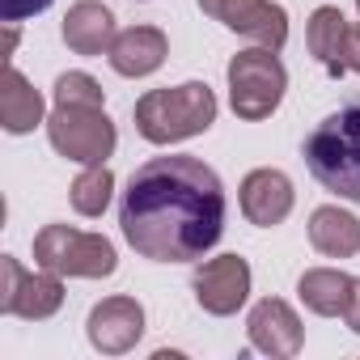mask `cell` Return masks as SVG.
Returning a JSON list of instances; mask_svg holds the SVG:
<instances>
[{
  "label": "cell",
  "instance_id": "cell-1",
  "mask_svg": "<svg viewBox=\"0 0 360 360\" xmlns=\"http://www.w3.org/2000/svg\"><path fill=\"white\" fill-rule=\"evenodd\" d=\"M127 246L153 263H191L225 233V187L200 157L144 161L119 204Z\"/></svg>",
  "mask_w": 360,
  "mask_h": 360
},
{
  "label": "cell",
  "instance_id": "cell-2",
  "mask_svg": "<svg viewBox=\"0 0 360 360\" xmlns=\"http://www.w3.org/2000/svg\"><path fill=\"white\" fill-rule=\"evenodd\" d=\"M305 165L330 195L360 204V102L326 115L309 131Z\"/></svg>",
  "mask_w": 360,
  "mask_h": 360
},
{
  "label": "cell",
  "instance_id": "cell-3",
  "mask_svg": "<svg viewBox=\"0 0 360 360\" xmlns=\"http://www.w3.org/2000/svg\"><path fill=\"white\" fill-rule=\"evenodd\" d=\"M131 115H136V131L148 144H178L217 123V94L204 81H187L174 89H148Z\"/></svg>",
  "mask_w": 360,
  "mask_h": 360
},
{
  "label": "cell",
  "instance_id": "cell-4",
  "mask_svg": "<svg viewBox=\"0 0 360 360\" xmlns=\"http://www.w3.org/2000/svg\"><path fill=\"white\" fill-rule=\"evenodd\" d=\"M284 89H288V72L271 47H250L229 60V102L238 119L259 123L276 115V106L284 102Z\"/></svg>",
  "mask_w": 360,
  "mask_h": 360
},
{
  "label": "cell",
  "instance_id": "cell-5",
  "mask_svg": "<svg viewBox=\"0 0 360 360\" xmlns=\"http://www.w3.org/2000/svg\"><path fill=\"white\" fill-rule=\"evenodd\" d=\"M34 263L77 280H102L119 267L115 246L102 233H81L72 225H43L34 238Z\"/></svg>",
  "mask_w": 360,
  "mask_h": 360
},
{
  "label": "cell",
  "instance_id": "cell-6",
  "mask_svg": "<svg viewBox=\"0 0 360 360\" xmlns=\"http://www.w3.org/2000/svg\"><path fill=\"white\" fill-rule=\"evenodd\" d=\"M47 140L60 157L81 161V165H102L115 153V123L106 119L102 106H56L47 119Z\"/></svg>",
  "mask_w": 360,
  "mask_h": 360
},
{
  "label": "cell",
  "instance_id": "cell-7",
  "mask_svg": "<svg viewBox=\"0 0 360 360\" xmlns=\"http://www.w3.org/2000/svg\"><path fill=\"white\" fill-rule=\"evenodd\" d=\"M0 276H5V284H0V314L43 322V318H51L64 305V284L47 267L43 271H26L13 255H5L0 259Z\"/></svg>",
  "mask_w": 360,
  "mask_h": 360
},
{
  "label": "cell",
  "instance_id": "cell-8",
  "mask_svg": "<svg viewBox=\"0 0 360 360\" xmlns=\"http://www.w3.org/2000/svg\"><path fill=\"white\" fill-rule=\"evenodd\" d=\"M200 9L225 22L233 34H246L255 47L280 51L288 43V13L276 0H200Z\"/></svg>",
  "mask_w": 360,
  "mask_h": 360
},
{
  "label": "cell",
  "instance_id": "cell-9",
  "mask_svg": "<svg viewBox=\"0 0 360 360\" xmlns=\"http://www.w3.org/2000/svg\"><path fill=\"white\" fill-rule=\"evenodd\" d=\"M191 288H195V301H200L204 314L229 318V314H238V309L246 305V297H250V263H246L242 255L208 259V263L195 271Z\"/></svg>",
  "mask_w": 360,
  "mask_h": 360
},
{
  "label": "cell",
  "instance_id": "cell-10",
  "mask_svg": "<svg viewBox=\"0 0 360 360\" xmlns=\"http://www.w3.org/2000/svg\"><path fill=\"white\" fill-rule=\"evenodd\" d=\"M85 335L89 343L102 352V356H123L140 343L144 335V309L136 297H106L89 309V322H85Z\"/></svg>",
  "mask_w": 360,
  "mask_h": 360
},
{
  "label": "cell",
  "instance_id": "cell-11",
  "mask_svg": "<svg viewBox=\"0 0 360 360\" xmlns=\"http://www.w3.org/2000/svg\"><path fill=\"white\" fill-rule=\"evenodd\" d=\"M246 330H250V347L263 352V356H276V360H288L301 352L305 343V326L297 318V309L280 297H263L250 318H246Z\"/></svg>",
  "mask_w": 360,
  "mask_h": 360
},
{
  "label": "cell",
  "instance_id": "cell-12",
  "mask_svg": "<svg viewBox=\"0 0 360 360\" xmlns=\"http://www.w3.org/2000/svg\"><path fill=\"white\" fill-rule=\"evenodd\" d=\"M292 212V183L284 169H250L242 178V217L259 229H276Z\"/></svg>",
  "mask_w": 360,
  "mask_h": 360
},
{
  "label": "cell",
  "instance_id": "cell-13",
  "mask_svg": "<svg viewBox=\"0 0 360 360\" xmlns=\"http://www.w3.org/2000/svg\"><path fill=\"white\" fill-rule=\"evenodd\" d=\"M165 56H169V43L157 26H131V30L115 34L110 51H106V60L119 77H148L165 64Z\"/></svg>",
  "mask_w": 360,
  "mask_h": 360
},
{
  "label": "cell",
  "instance_id": "cell-14",
  "mask_svg": "<svg viewBox=\"0 0 360 360\" xmlns=\"http://www.w3.org/2000/svg\"><path fill=\"white\" fill-rule=\"evenodd\" d=\"M64 43L77 56H106L115 43V13L102 0H77L64 18Z\"/></svg>",
  "mask_w": 360,
  "mask_h": 360
},
{
  "label": "cell",
  "instance_id": "cell-15",
  "mask_svg": "<svg viewBox=\"0 0 360 360\" xmlns=\"http://www.w3.org/2000/svg\"><path fill=\"white\" fill-rule=\"evenodd\" d=\"M0 123L9 136H26L43 123V94L13 64H5V77H0Z\"/></svg>",
  "mask_w": 360,
  "mask_h": 360
},
{
  "label": "cell",
  "instance_id": "cell-16",
  "mask_svg": "<svg viewBox=\"0 0 360 360\" xmlns=\"http://www.w3.org/2000/svg\"><path fill=\"white\" fill-rule=\"evenodd\" d=\"M309 246L326 259H352L360 255V221L343 208H314L309 217Z\"/></svg>",
  "mask_w": 360,
  "mask_h": 360
},
{
  "label": "cell",
  "instance_id": "cell-17",
  "mask_svg": "<svg viewBox=\"0 0 360 360\" xmlns=\"http://www.w3.org/2000/svg\"><path fill=\"white\" fill-rule=\"evenodd\" d=\"M347 18L335 9V5H322L314 9L309 18V30H305V43H309V56L330 72V77H343V39H347Z\"/></svg>",
  "mask_w": 360,
  "mask_h": 360
},
{
  "label": "cell",
  "instance_id": "cell-18",
  "mask_svg": "<svg viewBox=\"0 0 360 360\" xmlns=\"http://www.w3.org/2000/svg\"><path fill=\"white\" fill-rule=\"evenodd\" d=\"M297 297H301L305 309H314L318 318H335V314L347 309L352 276H347V271H335V267H309V271L297 280Z\"/></svg>",
  "mask_w": 360,
  "mask_h": 360
},
{
  "label": "cell",
  "instance_id": "cell-19",
  "mask_svg": "<svg viewBox=\"0 0 360 360\" xmlns=\"http://www.w3.org/2000/svg\"><path fill=\"white\" fill-rule=\"evenodd\" d=\"M110 191H115V174H110L106 161H102V165H85V169L77 174L68 200H72V208H77L81 217H102L106 204H110Z\"/></svg>",
  "mask_w": 360,
  "mask_h": 360
},
{
  "label": "cell",
  "instance_id": "cell-20",
  "mask_svg": "<svg viewBox=\"0 0 360 360\" xmlns=\"http://www.w3.org/2000/svg\"><path fill=\"white\" fill-rule=\"evenodd\" d=\"M106 89L89 72H64L56 77V106H102Z\"/></svg>",
  "mask_w": 360,
  "mask_h": 360
},
{
  "label": "cell",
  "instance_id": "cell-21",
  "mask_svg": "<svg viewBox=\"0 0 360 360\" xmlns=\"http://www.w3.org/2000/svg\"><path fill=\"white\" fill-rule=\"evenodd\" d=\"M43 9H51V0H0V18L5 22H26Z\"/></svg>",
  "mask_w": 360,
  "mask_h": 360
},
{
  "label": "cell",
  "instance_id": "cell-22",
  "mask_svg": "<svg viewBox=\"0 0 360 360\" xmlns=\"http://www.w3.org/2000/svg\"><path fill=\"white\" fill-rule=\"evenodd\" d=\"M343 68H347V72H360V26H347V39H343Z\"/></svg>",
  "mask_w": 360,
  "mask_h": 360
},
{
  "label": "cell",
  "instance_id": "cell-23",
  "mask_svg": "<svg viewBox=\"0 0 360 360\" xmlns=\"http://www.w3.org/2000/svg\"><path fill=\"white\" fill-rule=\"evenodd\" d=\"M343 322L360 335V280H352V297H347V309H343Z\"/></svg>",
  "mask_w": 360,
  "mask_h": 360
},
{
  "label": "cell",
  "instance_id": "cell-24",
  "mask_svg": "<svg viewBox=\"0 0 360 360\" xmlns=\"http://www.w3.org/2000/svg\"><path fill=\"white\" fill-rule=\"evenodd\" d=\"M13 47H18V22H9L5 30V60H13Z\"/></svg>",
  "mask_w": 360,
  "mask_h": 360
},
{
  "label": "cell",
  "instance_id": "cell-25",
  "mask_svg": "<svg viewBox=\"0 0 360 360\" xmlns=\"http://www.w3.org/2000/svg\"><path fill=\"white\" fill-rule=\"evenodd\" d=\"M356 9H360V0H356Z\"/></svg>",
  "mask_w": 360,
  "mask_h": 360
}]
</instances>
